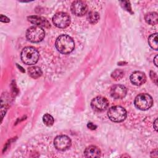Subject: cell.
<instances>
[{
    "label": "cell",
    "mask_w": 158,
    "mask_h": 158,
    "mask_svg": "<svg viewBox=\"0 0 158 158\" xmlns=\"http://www.w3.org/2000/svg\"><path fill=\"white\" fill-rule=\"evenodd\" d=\"M56 47L58 51L64 54L72 52L75 48L73 39L67 35H61L56 41Z\"/></svg>",
    "instance_id": "6da1fadb"
},
{
    "label": "cell",
    "mask_w": 158,
    "mask_h": 158,
    "mask_svg": "<svg viewBox=\"0 0 158 158\" xmlns=\"http://www.w3.org/2000/svg\"><path fill=\"white\" fill-rule=\"evenodd\" d=\"M39 52L33 47L28 46L23 49L21 52V59L27 65L35 64L39 59Z\"/></svg>",
    "instance_id": "7a4b0ae2"
},
{
    "label": "cell",
    "mask_w": 158,
    "mask_h": 158,
    "mask_svg": "<svg viewBox=\"0 0 158 158\" xmlns=\"http://www.w3.org/2000/svg\"><path fill=\"white\" fill-rule=\"evenodd\" d=\"M44 30L39 26L31 27L26 32L27 38L32 43H39L44 39Z\"/></svg>",
    "instance_id": "3957f363"
},
{
    "label": "cell",
    "mask_w": 158,
    "mask_h": 158,
    "mask_svg": "<svg viewBox=\"0 0 158 158\" xmlns=\"http://www.w3.org/2000/svg\"><path fill=\"white\" fill-rule=\"evenodd\" d=\"M127 111L122 106H115L111 107L108 112L107 115L110 120L114 122H121L127 117Z\"/></svg>",
    "instance_id": "277c9868"
},
{
    "label": "cell",
    "mask_w": 158,
    "mask_h": 158,
    "mask_svg": "<svg viewBox=\"0 0 158 158\" xmlns=\"http://www.w3.org/2000/svg\"><path fill=\"white\" fill-rule=\"evenodd\" d=\"M153 104L152 97L146 93L138 94L135 99V105L136 108L141 110H146L149 109Z\"/></svg>",
    "instance_id": "5b68a950"
},
{
    "label": "cell",
    "mask_w": 158,
    "mask_h": 158,
    "mask_svg": "<svg viewBox=\"0 0 158 158\" xmlns=\"http://www.w3.org/2000/svg\"><path fill=\"white\" fill-rule=\"evenodd\" d=\"M52 22L56 27L60 28H64L69 25L70 17L65 12H57L53 16Z\"/></svg>",
    "instance_id": "8992f818"
},
{
    "label": "cell",
    "mask_w": 158,
    "mask_h": 158,
    "mask_svg": "<svg viewBox=\"0 0 158 158\" xmlns=\"http://www.w3.org/2000/svg\"><path fill=\"white\" fill-rule=\"evenodd\" d=\"M55 148L59 151H64L69 148L71 145V140L66 135H59L56 137L54 140Z\"/></svg>",
    "instance_id": "52a82bcc"
},
{
    "label": "cell",
    "mask_w": 158,
    "mask_h": 158,
    "mask_svg": "<svg viewBox=\"0 0 158 158\" xmlns=\"http://www.w3.org/2000/svg\"><path fill=\"white\" fill-rule=\"evenodd\" d=\"M109 106L107 99L102 96H97L94 98L91 102L92 109L98 112H101L106 110Z\"/></svg>",
    "instance_id": "ba28073f"
},
{
    "label": "cell",
    "mask_w": 158,
    "mask_h": 158,
    "mask_svg": "<svg viewBox=\"0 0 158 158\" xmlns=\"http://www.w3.org/2000/svg\"><path fill=\"white\" fill-rule=\"evenodd\" d=\"M71 11L77 16H82L88 11V7L85 2L81 1H75L72 3Z\"/></svg>",
    "instance_id": "9c48e42d"
},
{
    "label": "cell",
    "mask_w": 158,
    "mask_h": 158,
    "mask_svg": "<svg viewBox=\"0 0 158 158\" xmlns=\"http://www.w3.org/2000/svg\"><path fill=\"white\" fill-rule=\"evenodd\" d=\"M110 94L114 99H122L127 94V88L122 85H115L111 87Z\"/></svg>",
    "instance_id": "30bf717a"
},
{
    "label": "cell",
    "mask_w": 158,
    "mask_h": 158,
    "mask_svg": "<svg viewBox=\"0 0 158 158\" xmlns=\"http://www.w3.org/2000/svg\"><path fill=\"white\" fill-rule=\"evenodd\" d=\"M130 79L133 85L140 86L145 83L146 80V77L143 72L136 71L130 75Z\"/></svg>",
    "instance_id": "8fae6325"
},
{
    "label": "cell",
    "mask_w": 158,
    "mask_h": 158,
    "mask_svg": "<svg viewBox=\"0 0 158 158\" xmlns=\"http://www.w3.org/2000/svg\"><path fill=\"white\" fill-rule=\"evenodd\" d=\"M28 20L33 24L36 25V26L43 27L48 28L50 27V24L48 21L44 17H39L36 15H33L28 17Z\"/></svg>",
    "instance_id": "7c38bea8"
},
{
    "label": "cell",
    "mask_w": 158,
    "mask_h": 158,
    "mask_svg": "<svg viewBox=\"0 0 158 158\" xmlns=\"http://www.w3.org/2000/svg\"><path fill=\"white\" fill-rule=\"evenodd\" d=\"M84 155L86 157H99L101 156V151L95 146H89L85 149Z\"/></svg>",
    "instance_id": "4fadbf2b"
},
{
    "label": "cell",
    "mask_w": 158,
    "mask_h": 158,
    "mask_svg": "<svg viewBox=\"0 0 158 158\" xmlns=\"http://www.w3.org/2000/svg\"><path fill=\"white\" fill-rule=\"evenodd\" d=\"M144 19L146 23L151 25H156L158 22V15L155 12H152L147 14L145 15Z\"/></svg>",
    "instance_id": "5bb4252c"
},
{
    "label": "cell",
    "mask_w": 158,
    "mask_h": 158,
    "mask_svg": "<svg viewBox=\"0 0 158 158\" xmlns=\"http://www.w3.org/2000/svg\"><path fill=\"white\" fill-rule=\"evenodd\" d=\"M28 72L29 75L33 78H38L42 75V71L41 69L37 66H33L28 69Z\"/></svg>",
    "instance_id": "9a60e30c"
},
{
    "label": "cell",
    "mask_w": 158,
    "mask_h": 158,
    "mask_svg": "<svg viewBox=\"0 0 158 158\" xmlns=\"http://www.w3.org/2000/svg\"><path fill=\"white\" fill-rule=\"evenodd\" d=\"M148 43L151 48L155 50H157L158 49L157 33H154L150 35L148 38Z\"/></svg>",
    "instance_id": "2e32d148"
},
{
    "label": "cell",
    "mask_w": 158,
    "mask_h": 158,
    "mask_svg": "<svg viewBox=\"0 0 158 158\" xmlns=\"http://www.w3.org/2000/svg\"><path fill=\"white\" fill-rule=\"evenodd\" d=\"M87 19L92 24L96 23L99 19V15L97 12L91 11L87 15Z\"/></svg>",
    "instance_id": "e0dca14e"
},
{
    "label": "cell",
    "mask_w": 158,
    "mask_h": 158,
    "mask_svg": "<svg viewBox=\"0 0 158 158\" xmlns=\"http://www.w3.org/2000/svg\"><path fill=\"white\" fill-rule=\"evenodd\" d=\"M43 121L44 123L47 126H51L54 123L53 117L49 114H46L43 117Z\"/></svg>",
    "instance_id": "ac0fdd59"
},
{
    "label": "cell",
    "mask_w": 158,
    "mask_h": 158,
    "mask_svg": "<svg viewBox=\"0 0 158 158\" xmlns=\"http://www.w3.org/2000/svg\"><path fill=\"white\" fill-rule=\"evenodd\" d=\"M124 73L122 70L120 69H117L115 70H114L112 74H111V77H112V78H114L115 80H118L121 79L123 77Z\"/></svg>",
    "instance_id": "d6986e66"
},
{
    "label": "cell",
    "mask_w": 158,
    "mask_h": 158,
    "mask_svg": "<svg viewBox=\"0 0 158 158\" xmlns=\"http://www.w3.org/2000/svg\"><path fill=\"white\" fill-rule=\"evenodd\" d=\"M150 77H151V78L152 79V80L157 85V74L154 72L151 71L150 72Z\"/></svg>",
    "instance_id": "ffe728a7"
},
{
    "label": "cell",
    "mask_w": 158,
    "mask_h": 158,
    "mask_svg": "<svg viewBox=\"0 0 158 158\" xmlns=\"http://www.w3.org/2000/svg\"><path fill=\"white\" fill-rule=\"evenodd\" d=\"M1 21L3 22H9L10 21V20L6 16L1 15Z\"/></svg>",
    "instance_id": "44dd1931"
},
{
    "label": "cell",
    "mask_w": 158,
    "mask_h": 158,
    "mask_svg": "<svg viewBox=\"0 0 158 158\" xmlns=\"http://www.w3.org/2000/svg\"><path fill=\"white\" fill-rule=\"evenodd\" d=\"M87 127H88L89 128L91 129V130H95V129L96 128V126L94 125V124H93L92 123H90V122L88 123Z\"/></svg>",
    "instance_id": "7402d4cb"
},
{
    "label": "cell",
    "mask_w": 158,
    "mask_h": 158,
    "mask_svg": "<svg viewBox=\"0 0 158 158\" xmlns=\"http://www.w3.org/2000/svg\"><path fill=\"white\" fill-rule=\"evenodd\" d=\"M157 120L156 119V120H155V122H154V128H155V130H156V131H157Z\"/></svg>",
    "instance_id": "603a6c76"
},
{
    "label": "cell",
    "mask_w": 158,
    "mask_h": 158,
    "mask_svg": "<svg viewBox=\"0 0 158 158\" xmlns=\"http://www.w3.org/2000/svg\"><path fill=\"white\" fill-rule=\"evenodd\" d=\"M157 56H156V57H155V58H154V64L156 65V66H157Z\"/></svg>",
    "instance_id": "cb8c5ba5"
}]
</instances>
